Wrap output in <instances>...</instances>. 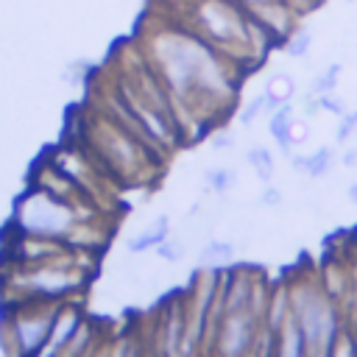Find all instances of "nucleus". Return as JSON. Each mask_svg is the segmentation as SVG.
Masks as SVG:
<instances>
[{
  "mask_svg": "<svg viewBox=\"0 0 357 357\" xmlns=\"http://www.w3.org/2000/svg\"><path fill=\"white\" fill-rule=\"evenodd\" d=\"M73 226V209L67 206L64 198L33 187L28 190L17 206H14V218H11V229L20 234H33V237H64Z\"/></svg>",
  "mask_w": 357,
  "mask_h": 357,
  "instance_id": "obj_1",
  "label": "nucleus"
},
{
  "mask_svg": "<svg viewBox=\"0 0 357 357\" xmlns=\"http://www.w3.org/2000/svg\"><path fill=\"white\" fill-rule=\"evenodd\" d=\"M56 312H59V307L42 304V298L11 304V315H6L3 329H11L17 357H33L42 349V343L56 321Z\"/></svg>",
  "mask_w": 357,
  "mask_h": 357,
  "instance_id": "obj_2",
  "label": "nucleus"
},
{
  "mask_svg": "<svg viewBox=\"0 0 357 357\" xmlns=\"http://www.w3.org/2000/svg\"><path fill=\"white\" fill-rule=\"evenodd\" d=\"M81 326V312L73 310V307H64L56 312V321L42 343V349L33 354V357H59L64 351V346L70 343V337L75 335V329Z\"/></svg>",
  "mask_w": 357,
  "mask_h": 357,
  "instance_id": "obj_3",
  "label": "nucleus"
},
{
  "mask_svg": "<svg viewBox=\"0 0 357 357\" xmlns=\"http://www.w3.org/2000/svg\"><path fill=\"white\" fill-rule=\"evenodd\" d=\"M265 95H268V106H279V103H284V100L293 95V78H290L287 73H273V75L268 78Z\"/></svg>",
  "mask_w": 357,
  "mask_h": 357,
  "instance_id": "obj_4",
  "label": "nucleus"
},
{
  "mask_svg": "<svg viewBox=\"0 0 357 357\" xmlns=\"http://www.w3.org/2000/svg\"><path fill=\"white\" fill-rule=\"evenodd\" d=\"M290 123H293V114H290V106H282L273 117H271V134L273 139L282 145V151H290Z\"/></svg>",
  "mask_w": 357,
  "mask_h": 357,
  "instance_id": "obj_5",
  "label": "nucleus"
},
{
  "mask_svg": "<svg viewBox=\"0 0 357 357\" xmlns=\"http://www.w3.org/2000/svg\"><path fill=\"white\" fill-rule=\"evenodd\" d=\"M165 234H167V218H159L156 226H151L145 234L134 237V240L128 243V248H131V251H145V248H151V245H159V243L165 240Z\"/></svg>",
  "mask_w": 357,
  "mask_h": 357,
  "instance_id": "obj_6",
  "label": "nucleus"
},
{
  "mask_svg": "<svg viewBox=\"0 0 357 357\" xmlns=\"http://www.w3.org/2000/svg\"><path fill=\"white\" fill-rule=\"evenodd\" d=\"M248 162L254 165V170H257V176H259L262 181H268V178L273 176V159H271V153H268L265 148H254V151L248 153Z\"/></svg>",
  "mask_w": 357,
  "mask_h": 357,
  "instance_id": "obj_7",
  "label": "nucleus"
},
{
  "mask_svg": "<svg viewBox=\"0 0 357 357\" xmlns=\"http://www.w3.org/2000/svg\"><path fill=\"white\" fill-rule=\"evenodd\" d=\"M310 45H312V33H310V31H298L296 36H290V39L284 42V50H287V56L301 59V56L310 50Z\"/></svg>",
  "mask_w": 357,
  "mask_h": 357,
  "instance_id": "obj_8",
  "label": "nucleus"
},
{
  "mask_svg": "<svg viewBox=\"0 0 357 357\" xmlns=\"http://www.w3.org/2000/svg\"><path fill=\"white\" fill-rule=\"evenodd\" d=\"M340 70H343V64H329L326 73L312 84V92H315V95H326V92H332L335 84H337V78H340Z\"/></svg>",
  "mask_w": 357,
  "mask_h": 357,
  "instance_id": "obj_9",
  "label": "nucleus"
},
{
  "mask_svg": "<svg viewBox=\"0 0 357 357\" xmlns=\"http://www.w3.org/2000/svg\"><path fill=\"white\" fill-rule=\"evenodd\" d=\"M329 162H332V151H329V148H321L315 156L304 159V170H307L310 176H324L326 167H329Z\"/></svg>",
  "mask_w": 357,
  "mask_h": 357,
  "instance_id": "obj_10",
  "label": "nucleus"
},
{
  "mask_svg": "<svg viewBox=\"0 0 357 357\" xmlns=\"http://www.w3.org/2000/svg\"><path fill=\"white\" fill-rule=\"evenodd\" d=\"M229 257H231V245L229 243H209L201 251V259L204 262H218V259H229Z\"/></svg>",
  "mask_w": 357,
  "mask_h": 357,
  "instance_id": "obj_11",
  "label": "nucleus"
},
{
  "mask_svg": "<svg viewBox=\"0 0 357 357\" xmlns=\"http://www.w3.org/2000/svg\"><path fill=\"white\" fill-rule=\"evenodd\" d=\"M265 103H268V95H259V98H254V100H251V103H248V106L243 109L240 120H243L245 126H248V123H254V120H257V114H259V112L265 109Z\"/></svg>",
  "mask_w": 357,
  "mask_h": 357,
  "instance_id": "obj_12",
  "label": "nucleus"
},
{
  "mask_svg": "<svg viewBox=\"0 0 357 357\" xmlns=\"http://www.w3.org/2000/svg\"><path fill=\"white\" fill-rule=\"evenodd\" d=\"M209 181H212L215 190H229L234 184V173L231 170H212L209 173Z\"/></svg>",
  "mask_w": 357,
  "mask_h": 357,
  "instance_id": "obj_13",
  "label": "nucleus"
},
{
  "mask_svg": "<svg viewBox=\"0 0 357 357\" xmlns=\"http://www.w3.org/2000/svg\"><path fill=\"white\" fill-rule=\"evenodd\" d=\"M321 109H326V112H335V114H346V106H343V100L340 98H335V95H321Z\"/></svg>",
  "mask_w": 357,
  "mask_h": 357,
  "instance_id": "obj_14",
  "label": "nucleus"
},
{
  "mask_svg": "<svg viewBox=\"0 0 357 357\" xmlns=\"http://www.w3.org/2000/svg\"><path fill=\"white\" fill-rule=\"evenodd\" d=\"M357 126V112H351V114H343V126H340V131H337V139H346L349 134H351V128Z\"/></svg>",
  "mask_w": 357,
  "mask_h": 357,
  "instance_id": "obj_15",
  "label": "nucleus"
},
{
  "mask_svg": "<svg viewBox=\"0 0 357 357\" xmlns=\"http://www.w3.org/2000/svg\"><path fill=\"white\" fill-rule=\"evenodd\" d=\"M304 137H307L304 123H290V139H293V142H301Z\"/></svg>",
  "mask_w": 357,
  "mask_h": 357,
  "instance_id": "obj_16",
  "label": "nucleus"
},
{
  "mask_svg": "<svg viewBox=\"0 0 357 357\" xmlns=\"http://www.w3.org/2000/svg\"><path fill=\"white\" fill-rule=\"evenodd\" d=\"M265 201H268V204H279V192H276V190H268V192H265Z\"/></svg>",
  "mask_w": 357,
  "mask_h": 357,
  "instance_id": "obj_17",
  "label": "nucleus"
},
{
  "mask_svg": "<svg viewBox=\"0 0 357 357\" xmlns=\"http://www.w3.org/2000/svg\"><path fill=\"white\" fill-rule=\"evenodd\" d=\"M346 165H354L357 162V151H351V153H346V159H343Z\"/></svg>",
  "mask_w": 357,
  "mask_h": 357,
  "instance_id": "obj_18",
  "label": "nucleus"
},
{
  "mask_svg": "<svg viewBox=\"0 0 357 357\" xmlns=\"http://www.w3.org/2000/svg\"><path fill=\"white\" fill-rule=\"evenodd\" d=\"M349 198L357 204V184H351V190H349Z\"/></svg>",
  "mask_w": 357,
  "mask_h": 357,
  "instance_id": "obj_19",
  "label": "nucleus"
},
{
  "mask_svg": "<svg viewBox=\"0 0 357 357\" xmlns=\"http://www.w3.org/2000/svg\"><path fill=\"white\" fill-rule=\"evenodd\" d=\"M346 3H354V0H346Z\"/></svg>",
  "mask_w": 357,
  "mask_h": 357,
  "instance_id": "obj_20",
  "label": "nucleus"
}]
</instances>
